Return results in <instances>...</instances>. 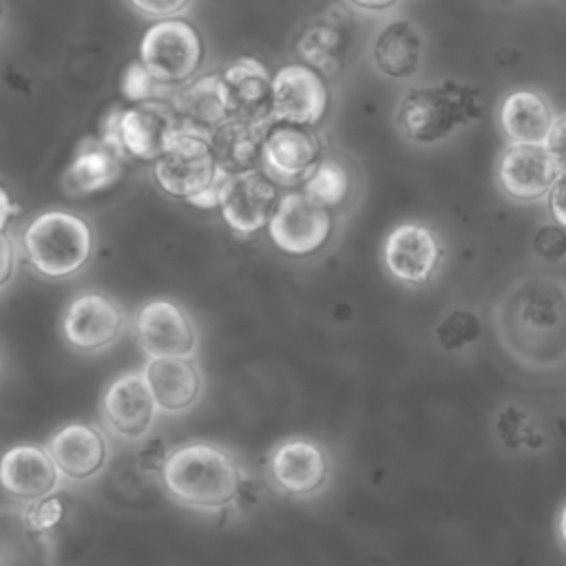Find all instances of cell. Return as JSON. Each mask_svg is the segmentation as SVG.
<instances>
[{
    "instance_id": "1",
    "label": "cell",
    "mask_w": 566,
    "mask_h": 566,
    "mask_svg": "<svg viewBox=\"0 0 566 566\" xmlns=\"http://www.w3.org/2000/svg\"><path fill=\"white\" fill-rule=\"evenodd\" d=\"M159 480L177 504L203 513H221L239 500L245 475L228 449L192 440L170 449Z\"/></svg>"
},
{
    "instance_id": "2",
    "label": "cell",
    "mask_w": 566,
    "mask_h": 566,
    "mask_svg": "<svg viewBox=\"0 0 566 566\" xmlns=\"http://www.w3.org/2000/svg\"><path fill=\"white\" fill-rule=\"evenodd\" d=\"M20 250L29 268L42 279H71L88 265L95 250V234L82 214L51 208L38 212L24 226Z\"/></svg>"
},
{
    "instance_id": "3",
    "label": "cell",
    "mask_w": 566,
    "mask_h": 566,
    "mask_svg": "<svg viewBox=\"0 0 566 566\" xmlns=\"http://www.w3.org/2000/svg\"><path fill=\"white\" fill-rule=\"evenodd\" d=\"M480 93L458 82H438L407 91L396 108L398 133L413 144H438L480 117Z\"/></svg>"
},
{
    "instance_id": "4",
    "label": "cell",
    "mask_w": 566,
    "mask_h": 566,
    "mask_svg": "<svg viewBox=\"0 0 566 566\" xmlns=\"http://www.w3.org/2000/svg\"><path fill=\"white\" fill-rule=\"evenodd\" d=\"M228 172L219 166L210 142L197 133L181 130L164 155L153 161L157 188L199 210H217Z\"/></svg>"
},
{
    "instance_id": "5",
    "label": "cell",
    "mask_w": 566,
    "mask_h": 566,
    "mask_svg": "<svg viewBox=\"0 0 566 566\" xmlns=\"http://www.w3.org/2000/svg\"><path fill=\"white\" fill-rule=\"evenodd\" d=\"M206 46L197 27L186 18L153 20L139 40L137 60L166 86L192 80L203 64Z\"/></svg>"
},
{
    "instance_id": "6",
    "label": "cell",
    "mask_w": 566,
    "mask_h": 566,
    "mask_svg": "<svg viewBox=\"0 0 566 566\" xmlns=\"http://www.w3.org/2000/svg\"><path fill=\"white\" fill-rule=\"evenodd\" d=\"M332 228V212L292 188L281 195L265 232L279 252L301 259L316 254L329 241Z\"/></svg>"
},
{
    "instance_id": "7",
    "label": "cell",
    "mask_w": 566,
    "mask_h": 566,
    "mask_svg": "<svg viewBox=\"0 0 566 566\" xmlns=\"http://www.w3.org/2000/svg\"><path fill=\"white\" fill-rule=\"evenodd\" d=\"M60 327L62 338L71 349L80 354H99L122 338L126 314L113 296L86 290L66 303Z\"/></svg>"
},
{
    "instance_id": "8",
    "label": "cell",
    "mask_w": 566,
    "mask_h": 566,
    "mask_svg": "<svg viewBox=\"0 0 566 566\" xmlns=\"http://www.w3.org/2000/svg\"><path fill=\"white\" fill-rule=\"evenodd\" d=\"M133 334L146 358H195L199 334L190 314L170 298H150L133 316Z\"/></svg>"
},
{
    "instance_id": "9",
    "label": "cell",
    "mask_w": 566,
    "mask_h": 566,
    "mask_svg": "<svg viewBox=\"0 0 566 566\" xmlns=\"http://www.w3.org/2000/svg\"><path fill=\"white\" fill-rule=\"evenodd\" d=\"M323 157L314 126L272 119L263 133L261 168L281 186L298 188Z\"/></svg>"
},
{
    "instance_id": "10",
    "label": "cell",
    "mask_w": 566,
    "mask_h": 566,
    "mask_svg": "<svg viewBox=\"0 0 566 566\" xmlns=\"http://www.w3.org/2000/svg\"><path fill=\"white\" fill-rule=\"evenodd\" d=\"M279 199L281 186L263 168H252L226 177L217 210L237 237H252L265 230Z\"/></svg>"
},
{
    "instance_id": "11",
    "label": "cell",
    "mask_w": 566,
    "mask_h": 566,
    "mask_svg": "<svg viewBox=\"0 0 566 566\" xmlns=\"http://www.w3.org/2000/svg\"><path fill=\"white\" fill-rule=\"evenodd\" d=\"M99 413L104 427L119 440L139 442L157 422L159 407L142 371H124L113 378L102 398Z\"/></svg>"
},
{
    "instance_id": "12",
    "label": "cell",
    "mask_w": 566,
    "mask_h": 566,
    "mask_svg": "<svg viewBox=\"0 0 566 566\" xmlns=\"http://www.w3.org/2000/svg\"><path fill=\"white\" fill-rule=\"evenodd\" d=\"M329 108L325 75L305 64L290 62L272 73V117L281 122L316 126Z\"/></svg>"
},
{
    "instance_id": "13",
    "label": "cell",
    "mask_w": 566,
    "mask_h": 566,
    "mask_svg": "<svg viewBox=\"0 0 566 566\" xmlns=\"http://www.w3.org/2000/svg\"><path fill=\"white\" fill-rule=\"evenodd\" d=\"M272 484L290 497H312L329 478L327 451L303 436L281 440L268 458Z\"/></svg>"
},
{
    "instance_id": "14",
    "label": "cell",
    "mask_w": 566,
    "mask_h": 566,
    "mask_svg": "<svg viewBox=\"0 0 566 566\" xmlns=\"http://www.w3.org/2000/svg\"><path fill=\"white\" fill-rule=\"evenodd\" d=\"M181 122L170 99H148L124 106L119 139L124 155L137 161H155L181 133Z\"/></svg>"
},
{
    "instance_id": "15",
    "label": "cell",
    "mask_w": 566,
    "mask_h": 566,
    "mask_svg": "<svg viewBox=\"0 0 566 566\" xmlns=\"http://www.w3.org/2000/svg\"><path fill=\"white\" fill-rule=\"evenodd\" d=\"M442 261V243L431 228L416 221L398 223L382 241L385 270L400 283H427Z\"/></svg>"
},
{
    "instance_id": "16",
    "label": "cell",
    "mask_w": 566,
    "mask_h": 566,
    "mask_svg": "<svg viewBox=\"0 0 566 566\" xmlns=\"http://www.w3.org/2000/svg\"><path fill=\"white\" fill-rule=\"evenodd\" d=\"M219 73L221 95L230 117L268 124L272 122V73L254 55H239Z\"/></svg>"
},
{
    "instance_id": "17",
    "label": "cell",
    "mask_w": 566,
    "mask_h": 566,
    "mask_svg": "<svg viewBox=\"0 0 566 566\" xmlns=\"http://www.w3.org/2000/svg\"><path fill=\"white\" fill-rule=\"evenodd\" d=\"M46 451L53 458L60 475L69 482H86L106 469L111 449L104 431L88 422H69L57 427Z\"/></svg>"
},
{
    "instance_id": "18",
    "label": "cell",
    "mask_w": 566,
    "mask_h": 566,
    "mask_svg": "<svg viewBox=\"0 0 566 566\" xmlns=\"http://www.w3.org/2000/svg\"><path fill=\"white\" fill-rule=\"evenodd\" d=\"M559 179V170L546 144H509L497 164V181L515 201L546 197Z\"/></svg>"
},
{
    "instance_id": "19",
    "label": "cell",
    "mask_w": 566,
    "mask_h": 566,
    "mask_svg": "<svg viewBox=\"0 0 566 566\" xmlns=\"http://www.w3.org/2000/svg\"><path fill=\"white\" fill-rule=\"evenodd\" d=\"M60 478L46 447L22 442L0 455V489L22 504L55 493Z\"/></svg>"
},
{
    "instance_id": "20",
    "label": "cell",
    "mask_w": 566,
    "mask_h": 566,
    "mask_svg": "<svg viewBox=\"0 0 566 566\" xmlns=\"http://www.w3.org/2000/svg\"><path fill=\"white\" fill-rule=\"evenodd\" d=\"M142 374L159 413H186L203 394V371L195 358H148Z\"/></svg>"
},
{
    "instance_id": "21",
    "label": "cell",
    "mask_w": 566,
    "mask_h": 566,
    "mask_svg": "<svg viewBox=\"0 0 566 566\" xmlns=\"http://www.w3.org/2000/svg\"><path fill=\"white\" fill-rule=\"evenodd\" d=\"M126 159L108 148L99 137L77 144L62 172V188L71 197H88L115 186L124 172Z\"/></svg>"
},
{
    "instance_id": "22",
    "label": "cell",
    "mask_w": 566,
    "mask_h": 566,
    "mask_svg": "<svg viewBox=\"0 0 566 566\" xmlns=\"http://www.w3.org/2000/svg\"><path fill=\"white\" fill-rule=\"evenodd\" d=\"M170 104L181 122V128L188 133H197L206 139L230 117L221 95L217 71L195 75L186 84L177 86L170 95Z\"/></svg>"
},
{
    "instance_id": "23",
    "label": "cell",
    "mask_w": 566,
    "mask_h": 566,
    "mask_svg": "<svg viewBox=\"0 0 566 566\" xmlns=\"http://www.w3.org/2000/svg\"><path fill=\"white\" fill-rule=\"evenodd\" d=\"M424 40L418 27L407 18L389 20L371 42V62L376 71L391 80H409L420 71Z\"/></svg>"
},
{
    "instance_id": "24",
    "label": "cell",
    "mask_w": 566,
    "mask_h": 566,
    "mask_svg": "<svg viewBox=\"0 0 566 566\" xmlns=\"http://www.w3.org/2000/svg\"><path fill=\"white\" fill-rule=\"evenodd\" d=\"M555 119L548 99L533 88H513L497 111L500 128L511 144H546Z\"/></svg>"
},
{
    "instance_id": "25",
    "label": "cell",
    "mask_w": 566,
    "mask_h": 566,
    "mask_svg": "<svg viewBox=\"0 0 566 566\" xmlns=\"http://www.w3.org/2000/svg\"><path fill=\"white\" fill-rule=\"evenodd\" d=\"M268 124H252L228 117L219 128L210 133V148L228 175L261 168V146Z\"/></svg>"
},
{
    "instance_id": "26",
    "label": "cell",
    "mask_w": 566,
    "mask_h": 566,
    "mask_svg": "<svg viewBox=\"0 0 566 566\" xmlns=\"http://www.w3.org/2000/svg\"><path fill=\"white\" fill-rule=\"evenodd\" d=\"M298 190L327 210L338 208L352 192V170L345 161L323 155Z\"/></svg>"
},
{
    "instance_id": "27",
    "label": "cell",
    "mask_w": 566,
    "mask_h": 566,
    "mask_svg": "<svg viewBox=\"0 0 566 566\" xmlns=\"http://www.w3.org/2000/svg\"><path fill=\"white\" fill-rule=\"evenodd\" d=\"M119 91L128 104H139L148 99H170L175 88L161 84L139 60H133L119 77Z\"/></svg>"
},
{
    "instance_id": "28",
    "label": "cell",
    "mask_w": 566,
    "mask_h": 566,
    "mask_svg": "<svg viewBox=\"0 0 566 566\" xmlns=\"http://www.w3.org/2000/svg\"><path fill=\"white\" fill-rule=\"evenodd\" d=\"M64 515H66V502L55 491V493H49L44 497L24 502L20 520H22V526L31 535H46V533H51L53 528H57L62 524Z\"/></svg>"
},
{
    "instance_id": "29",
    "label": "cell",
    "mask_w": 566,
    "mask_h": 566,
    "mask_svg": "<svg viewBox=\"0 0 566 566\" xmlns=\"http://www.w3.org/2000/svg\"><path fill=\"white\" fill-rule=\"evenodd\" d=\"M480 336V321L469 310H455L438 327V340L447 349H458Z\"/></svg>"
},
{
    "instance_id": "30",
    "label": "cell",
    "mask_w": 566,
    "mask_h": 566,
    "mask_svg": "<svg viewBox=\"0 0 566 566\" xmlns=\"http://www.w3.org/2000/svg\"><path fill=\"white\" fill-rule=\"evenodd\" d=\"M535 252L546 261H559L566 256V228L551 223L542 226L533 239Z\"/></svg>"
},
{
    "instance_id": "31",
    "label": "cell",
    "mask_w": 566,
    "mask_h": 566,
    "mask_svg": "<svg viewBox=\"0 0 566 566\" xmlns=\"http://www.w3.org/2000/svg\"><path fill=\"white\" fill-rule=\"evenodd\" d=\"M133 11L150 20H164L181 15L192 0H126Z\"/></svg>"
},
{
    "instance_id": "32",
    "label": "cell",
    "mask_w": 566,
    "mask_h": 566,
    "mask_svg": "<svg viewBox=\"0 0 566 566\" xmlns=\"http://www.w3.org/2000/svg\"><path fill=\"white\" fill-rule=\"evenodd\" d=\"M170 449L172 447H168L164 438H148L137 455V464H139L142 473H155L159 478Z\"/></svg>"
},
{
    "instance_id": "33",
    "label": "cell",
    "mask_w": 566,
    "mask_h": 566,
    "mask_svg": "<svg viewBox=\"0 0 566 566\" xmlns=\"http://www.w3.org/2000/svg\"><path fill=\"white\" fill-rule=\"evenodd\" d=\"M122 111H124V106H119V104L111 106V108L102 115L95 137H99L108 148H113L119 157H124V159L128 161V157L124 155V148H122V139H119V119H122Z\"/></svg>"
},
{
    "instance_id": "34",
    "label": "cell",
    "mask_w": 566,
    "mask_h": 566,
    "mask_svg": "<svg viewBox=\"0 0 566 566\" xmlns=\"http://www.w3.org/2000/svg\"><path fill=\"white\" fill-rule=\"evenodd\" d=\"M18 268V243L9 230L0 232V290L13 279Z\"/></svg>"
},
{
    "instance_id": "35",
    "label": "cell",
    "mask_w": 566,
    "mask_h": 566,
    "mask_svg": "<svg viewBox=\"0 0 566 566\" xmlns=\"http://www.w3.org/2000/svg\"><path fill=\"white\" fill-rule=\"evenodd\" d=\"M546 148L559 170V177H566V117H557L553 130L546 139Z\"/></svg>"
},
{
    "instance_id": "36",
    "label": "cell",
    "mask_w": 566,
    "mask_h": 566,
    "mask_svg": "<svg viewBox=\"0 0 566 566\" xmlns=\"http://www.w3.org/2000/svg\"><path fill=\"white\" fill-rule=\"evenodd\" d=\"M548 208H551L553 221L566 228V177H559L553 190L548 192Z\"/></svg>"
},
{
    "instance_id": "37",
    "label": "cell",
    "mask_w": 566,
    "mask_h": 566,
    "mask_svg": "<svg viewBox=\"0 0 566 566\" xmlns=\"http://www.w3.org/2000/svg\"><path fill=\"white\" fill-rule=\"evenodd\" d=\"M18 212H20V206L13 201L9 190L0 184V232L9 230V223Z\"/></svg>"
},
{
    "instance_id": "38",
    "label": "cell",
    "mask_w": 566,
    "mask_h": 566,
    "mask_svg": "<svg viewBox=\"0 0 566 566\" xmlns=\"http://www.w3.org/2000/svg\"><path fill=\"white\" fill-rule=\"evenodd\" d=\"M349 4L365 9V11H385L389 7H394L398 0H347Z\"/></svg>"
},
{
    "instance_id": "39",
    "label": "cell",
    "mask_w": 566,
    "mask_h": 566,
    "mask_svg": "<svg viewBox=\"0 0 566 566\" xmlns=\"http://www.w3.org/2000/svg\"><path fill=\"white\" fill-rule=\"evenodd\" d=\"M557 533H559L562 544L566 546V504H564V509H562V513H559V520H557Z\"/></svg>"
},
{
    "instance_id": "40",
    "label": "cell",
    "mask_w": 566,
    "mask_h": 566,
    "mask_svg": "<svg viewBox=\"0 0 566 566\" xmlns=\"http://www.w3.org/2000/svg\"><path fill=\"white\" fill-rule=\"evenodd\" d=\"M2 20H4V4H2V0H0V24H2Z\"/></svg>"
}]
</instances>
